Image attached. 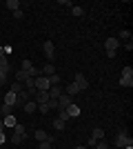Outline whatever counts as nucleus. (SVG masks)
Instances as JSON below:
<instances>
[{"label":"nucleus","mask_w":133,"mask_h":149,"mask_svg":"<svg viewBox=\"0 0 133 149\" xmlns=\"http://www.w3.org/2000/svg\"><path fill=\"white\" fill-rule=\"evenodd\" d=\"M49 100H58L60 98V96H62V87H60V85H56V87H49Z\"/></svg>","instance_id":"9d476101"},{"label":"nucleus","mask_w":133,"mask_h":149,"mask_svg":"<svg viewBox=\"0 0 133 149\" xmlns=\"http://www.w3.org/2000/svg\"><path fill=\"white\" fill-rule=\"evenodd\" d=\"M73 85H76L80 91H87V89H89V80L84 78V74H80V71L76 74V80H73Z\"/></svg>","instance_id":"20e7f679"},{"label":"nucleus","mask_w":133,"mask_h":149,"mask_svg":"<svg viewBox=\"0 0 133 149\" xmlns=\"http://www.w3.org/2000/svg\"><path fill=\"white\" fill-rule=\"evenodd\" d=\"M0 71H2V74H9V60H7V58L0 60Z\"/></svg>","instance_id":"4be33fe9"},{"label":"nucleus","mask_w":133,"mask_h":149,"mask_svg":"<svg viewBox=\"0 0 133 149\" xmlns=\"http://www.w3.org/2000/svg\"><path fill=\"white\" fill-rule=\"evenodd\" d=\"M38 109H40V113H49V111H51L49 105H38Z\"/></svg>","instance_id":"7c9ffc66"},{"label":"nucleus","mask_w":133,"mask_h":149,"mask_svg":"<svg viewBox=\"0 0 133 149\" xmlns=\"http://www.w3.org/2000/svg\"><path fill=\"white\" fill-rule=\"evenodd\" d=\"M22 16H25V13H22V9H18V11H13V18H16V20H20Z\"/></svg>","instance_id":"473e14b6"},{"label":"nucleus","mask_w":133,"mask_h":149,"mask_svg":"<svg viewBox=\"0 0 133 149\" xmlns=\"http://www.w3.org/2000/svg\"><path fill=\"white\" fill-rule=\"evenodd\" d=\"M25 138H27V131H25V127H22V125L18 123L16 127H13V136L9 138V140H11L13 145H20L22 140H25Z\"/></svg>","instance_id":"f03ea898"},{"label":"nucleus","mask_w":133,"mask_h":149,"mask_svg":"<svg viewBox=\"0 0 133 149\" xmlns=\"http://www.w3.org/2000/svg\"><path fill=\"white\" fill-rule=\"evenodd\" d=\"M11 111H13V107H11V105H5V102H2V113H5V116H11Z\"/></svg>","instance_id":"cd10ccee"},{"label":"nucleus","mask_w":133,"mask_h":149,"mask_svg":"<svg viewBox=\"0 0 133 149\" xmlns=\"http://www.w3.org/2000/svg\"><path fill=\"white\" fill-rule=\"evenodd\" d=\"M5 80H7V74H2V71H0V87L5 85Z\"/></svg>","instance_id":"f704fd0d"},{"label":"nucleus","mask_w":133,"mask_h":149,"mask_svg":"<svg viewBox=\"0 0 133 149\" xmlns=\"http://www.w3.org/2000/svg\"><path fill=\"white\" fill-rule=\"evenodd\" d=\"M122 78H133V67H124L122 69Z\"/></svg>","instance_id":"a878e982"},{"label":"nucleus","mask_w":133,"mask_h":149,"mask_svg":"<svg viewBox=\"0 0 133 149\" xmlns=\"http://www.w3.org/2000/svg\"><path fill=\"white\" fill-rule=\"evenodd\" d=\"M31 69H33V62H31V60H22V71H27V74H29Z\"/></svg>","instance_id":"b1692460"},{"label":"nucleus","mask_w":133,"mask_h":149,"mask_svg":"<svg viewBox=\"0 0 133 149\" xmlns=\"http://www.w3.org/2000/svg\"><path fill=\"white\" fill-rule=\"evenodd\" d=\"M2 129H5V123H2V120H0V131H2Z\"/></svg>","instance_id":"e433bc0d"},{"label":"nucleus","mask_w":133,"mask_h":149,"mask_svg":"<svg viewBox=\"0 0 133 149\" xmlns=\"http://www.w3.org/2000/svg\"><path fill=\"white\" fill-rule=\"evenodd\" d=\"M33 138H36L38 143H42V140H49V143H53V140H56L53 136H49V134H47V131H42V129L36 131V134H33Z\"/></svg>","instance_id":"1a4fd4ad"},{"label":"nucleus","mask_w":133,"mask_h":149,"mask_svg":"<svg viewBox=\"0 0 133 149\" xmlns=\"http://www.w3.org/2000/svg\"><path fill=\"white\" fill-rule=\"evenodd\" d=\"M42 51L49 60H53V56H56V45L51 42V40H47V42H42Z\"/></svg>","instance_id":"39448f33"},{"label":"nucleus","mask_w":133,"mask_h":149,"mask_svg":"<svg viewBox=\"0 0 133 149\" xmlns=\"http://www.w3.org/2000/svg\"><path fill=\"white\" fill-rule=\"evenodd\" d=\"M33 102H36V105H47V102H49V93L47 91H36L33 93Z\"/></svg>","instance_id":"6e6552de"},{"label":"nucleus","mask_w":133,"mask_h":149,"mask_svg":"<svg viewBox=\"0 0 133 149\" xmlns=\"http://www.w3.org/2000/svg\"><path fill=\"white\" fill-rule=\"evenodd\" d=\"M7 143V136H5V131H0V145H5Z\"/></svg>","instance_id":"72a5a7b5"},{"label":"nucleus","mask_w":133,"mask_h":149,"mask_svg":"<svg viewBox=\"0 0 133 149\" xmlns=\"http://www.w3.org/2000/svg\"><path fill=\"white\" fill-rule=\"evenodd\" d=\"M51 145H53V143H49V140H42V143H40V149H51Z\"/></svg>","instance_id":"2f4dec72"},{"label":"nucleus","mask_w":133,"mask_h":149,"mask_svg":"<svg viewBox=\"0 0 133 149\" xmlns=\"http://www.w3.org/2000/svg\"><path fill=\"white\" fill-rule=\"evenodd\" d=\"M47 80H49V85H51V87H56V85H60V76H58V74L47 76Z\"/></svg>","instance_id":"6ab92c4d"},{"label":"nucleus","mask_w":133,"mask_h":149,"mask_svg":"<svg viewBox=\"0 0 133 149\" xmlns=\"http://www.w3.org/2000/svg\"><path fill=\"white\" fill-rule=\"evenodd\" d=\"M64 125H67V123H64V120L56 118V120H53V129H56V131H62V129H64Z\"/></svg>","instance_id":"412c9836"},{"label":"nucleus","mask_w":133,"mask_h":149,"mask_svg":"<svg viewBox=\"0 0 133 149\" xmlns=\"http://www.w3.org/2000/svg\"><path fill=\"white\" fill-rule=\"evenodd\" d=\"M118 40H131V33H129L127 29H124V31H120V36H118Z\"/></svg>","instance_id":"bb28decb"},{"label":"nucleus","mask_w":133,"mask_h":149,"mask_svg":"<svg viewBox=\"0 0 133 149\" xmlns=\"http://www.w3.org/2000/svg\"><path fill=\"white\" fill-rule=\"evenodd\" d=\"M76 149H89V147H84V145H80V147H76Z\"/></svg>","instance_id":"58836bf2"},{"label":"nucleus","mask_w":133,"mask_h":149,"mask_svg":"<svg viewBox=\"0 0 133 149\" xmlns=\"http://www.w3.org/2000/svg\"><path fill=\"white\" fill-rule=\"evenodd\" d=\"M118 47H120V40H118V38H107V40H104V49H107V56L109 58L115 56Z\"/></svg>","instance_id":"7ed1b4c3"},{"label":"nucleus","mask_w":133,"mask_h":149,"mask_svg":"<svg viewBox=\"0 0 133 149\" xmlns=\"http://www.w3.org/2000/svg\"><path fill=\"white\" fill-rule=\"evenodd\" d=\"M22 89H25V87H22V82H16V80H13V85H11V89H9V91H13V93H20Z\"/></svg>","instance_id":"5701e85b"},{"label":"nucleus","mask_w":133,"mask_h":149,"mask_svg":"<svg viewBox=\"0 0 133 149\" xmlns=\"http://www.w3.org/2000/svg\"><path fill=\"white\" fill-rule=\"evenodd\" d=\"M122 149H133V145H127V147H122Z\"/></svg>","instance_id":"4c0bfd02"},{"label":"nucleus","mask_w":133,"mask_h":149,"mask_svg":"<svg viewBox=\"0 0 133 149\" xmlns=\"http://www.w3.org/2000/svg\"><path fill=\"white\" fill-rule=\"evenodd\" d=\"M71 102H73V100H71V96H67V93H62V96L58 98V111H64V109H67V107H69Z\"/></svg>","instance_id":"0eeeda50"},{"label":"nucleus","mask_w":133,"mask_h":149,"mask_svg":"<svg viewBox=\"0 0 133 149\" xmlns=\"http://www.w3.org/2000/svg\"><path fill=\"white\" fill-rule=\"evenodd\" d=\"M5 105L16 107V93H13V91H7V96H5Z\"/></svg>","instance_id":"f3484780"},{"label":"nucleus","mask_w":133,"mask_h":149,"mask_svg":"<svg viewBox=\"0 0 133 149\" xmlns=\"http://www.w3.org/2000/svg\"><path fill=\"white\" fill-rule=\"evenodd\" d=\"M27 78H29V74H27V71H22V69H20L18 74H16V82H25Z\"/></svg>","instance_id":"aec40b11"},{"label":"nucleus","mask_w":133,"mask_h":149,"mask_svg":"<svg viewBox=\"0 0 133 149\" xmlns=\"http://www.w3.org/2000/svg\"><path fill=\"white\" fill-rule=\"evenodd\" d=\"M91 138H93L95 143H98V140H104V129L95 127V129H93V134H91Z\"/></svg>","instance_id":"2eb2a0df"},{"label":"nucleus","mask_w":133,"mask_h":149,"mask_svg":"<svg viewBox=\"0 0 133 149\" xmlns=\"http://www.w3.org/2000/svg\"><path fill=\"white\" fill-rule=\"evenodd\" d=\"M22 109H25V113H33L36 109H38V105H36L33 100H27L25 105H22Z\"/></svg>","instance_id":"ddd939ff"},{"label":"nucleus","mask_w":133,"mask_h":149,"mask_svg":"<svg viewBox=\"0 0 133 149\" xmlns=\"http://www.w3.org/2000/svg\"><path fill=\"white\" fill-rule=\"evenodd\" d=\"M5 7H7V9H9V11H18V9H20V2H18V0H7V2H5Z\"/></svg>","instance_id":"4468645a"},{"label":"nucleus","mask_w":133,"mask_h":149,"mask_svg":"<svg viewBox=\"0 0 133 149\" xmlns=\"http://www.w3.org/2000/svg\"><path fill=\"white\" fill-rule=\"evenodd\" d=\"M120 85H122V87H129V89H131V87H133V78H120Z\"/></svg>","instance_id":"393cba45"},{"label":"nucleus","mask_w":133,"mask_h":149,"mask_svg":"<svg viewBox=\"0 0 133 149\" xmlns=\"http://www.w3.org/2000/svg\"><path fill=\"white\" fill-rule=\"evenodd\" d=\"M2 123H5V127H11V129H13V127L18 125V120H16V116L11 113V116H5V120H2Z\"/></svg>","instance_id":"dca6fc26"},{"label":"nucleus","mask_w":133,"mask_h":149,"mask_svg":"<svg viewBox=\"0 0 133 149\" xmlns=\"http://www.w3.org/2000/svg\"><path fill=\"white\" fill-rule=\"evenodd\" d=\"M64 111L69 113V118H78V116H80V107H78L76 102H71V105L67 107V109H64Z\"/></svg>","instance_id":"9b49d317"},{"label":"nucleus","mask_w":133,"mask_h":149,"mask_svg":"<svg viewBox=\"0 0 133 149\" xmlns=\"http://www.w3.org/2000/svg\"><path fill=\"white\" fill-rule=\"evenodd\" d=\"M71 13H73V16H82L84 9H82V7H71Z\"/></svg>","instance_id":"c85d7f7f"},{"label":"nucleus","mask_w":133,"mask_h":149,"mask_svg":"<svg viewBox=\"0 0 133 149\" xmlns=\"http://www.w3.org/2000/svg\"><path fill=\"white\" fill-rule=\"evenodd\" d=\"M40 74H44V76H53V74H56V67H53V62H47V65L40 69Z\"/></svg>","instance_id":"f8f14e48"},{"label":"nucleus","mask_w":133,"mask_h":149,"mask_svg":"<svg viewBox=\"0 0 133 149\" xmlns=\"http://www.w3.org/2000/svg\"><path fill=\"white\" fill-rule=\"evenodd\" d=\"M64 93H67V96H78V93H80V89H78L76 85H73V82H71L69 87H67V91H64Z\"/></svg>","instance_id":"a211bd4d"},{"label":"nucleus","mask_w":133,"mask_h":149,"mask_svg":"<svg viewBox=\"0 0 133 149\" xmlns=\"http://www.w3.org/2000/svg\"><path fill=\"white\" fill-rule=\"evenodd\" d=\"M113 145L115 147H127V145H133V140H131V136H129V131L127 129H122V131H118V136H115V140H113Z\"/></svg>","instance_id":"f257e3e1"},{"label":"nucleus","mask_w":133,"mask_h":149,"mask_svg":"<svg viewBox=\"0 0 133 149\" xmlns=\"http://www.w3.org/2000/svg\"><path fill=\"white\" fill-rule=\"evenodd\" d=\"M2 58H5V47L0 45V60H2Z\"/></svg>","instance_id":"c9c22d12"},{"label":"nucleus","mask_w":133,"mask_h":149,"mask_svg":"<svg viewBox=\"0 0 133 149\" xmlns=\"http://www.w3.org/2000/svg\"><path fill=\"white\" fill-rule=\"evenodd\" d=\"M49 80H47V76H38L36 78V91H49Z\"/></svg>","instance_id":"423d86ee"},{"label":"nucleus","mask_w":133,"mask_h":149,"mask_svg":"<svg viewBox=\"0 0 133 149\" xmlns=\"http://www.w3.org/2000/svg\"><path fill=\"white\" fill-rule=\"evenodd\" d=\"M93 149H109V145L104 143V140H98V143H95V147Z\"/></svg>","instance_id":"c756f323"}]
</instances>
